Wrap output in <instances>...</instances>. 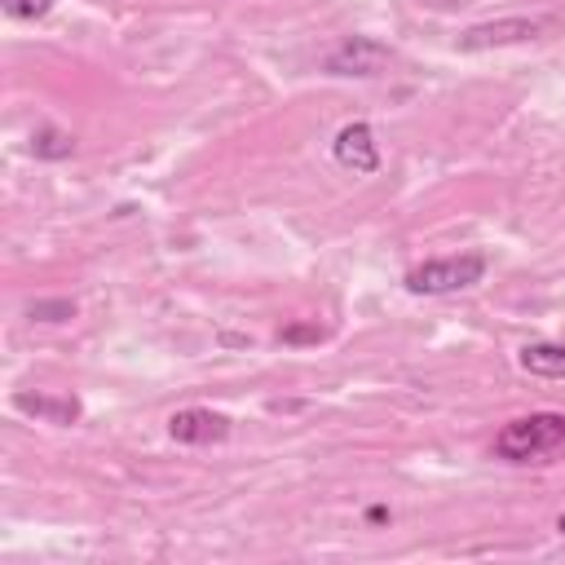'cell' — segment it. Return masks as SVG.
Returning a JSON list of instances; mask_svg holds the SVG:
<instances>
[{
    "instance_id": "1",
    "label": "cell",
    "mask_w": 565,
    "mask_h": 565,
    "mask_svg": "<svg viewBox=\"0 0 565 565\" xmlns=\"http://www.w3.org/2000/svg\"><path fill=\"white\" fill-rule=\"evenodd\" d=\"M494 455L508 463H552L565 455V415L556 411H534L499 428Z\"/></svg>"
},
{
    "instance_id": "2",
    "label": "cell",
    "mask_w": 565,
    "mask_h": 565,
    "mask_svg": "<svg viewBox=\"0 0 565 565\" xmlns=\"http://www.w3.org/2000/svg\"><path fill=\"white\" fill-rule=\"evenodd\" d=\"M486 278V256L481 252H463V256H441V260H424L415 265L402 282L415 296H446V291H463L472 282Z\"/></svg>"
},
{
    "instance_id": "3",
    "label": "cell",
    "mask_w": 565,
    "mask_h": 565,
    "mask_svg": "<svg viewBox=\"0 0 565 565\" xmlns=\"http://www.w3.org/2000/svg\"><path fill=\"white\" fill-rule=\"evenodd\" d=\"M543 31V18H499V22H477L459 35L463 53H481V49H503V44H521L534 40Z\"/></svg>"
},
{
    "instance_id": "4",
    "label": "cell",
    "mask_w": 565,
    "mask_h": 565,
    "mask_svg": "<svg viewBox=\"0 0 565 565\" xmlns=\"http://www.w3.org/2000/svg\"><path fill=\"white\" fill-rule=\"evenodd\" d=\"M388 57H393L388 44H380V40H371V35H349L340 49H331L327 71H331V75H375Z\"/></svg>"
},
{
    "instance_id": "5",
    "label": "cell",
    "mask_w": 565,
    "mask_h": 565,
    "mask_svg": "<svg viewBox=\"0 0 565 565\" xmlns=\"http://www.w3.org/2000/svg\"><path fill=\"white\" fill-rule=\"evenodd\" d=\"M168 433H172V441H185V446H212V441L230 437V415L207 411V406H185L168 419Z\"/></svg>"
},
{
    "instance_id": "6",
    "label": "cell",
    "mask_w": 565,
    "mask_h": 565,
    "mask_svg": "<svg viewBox=\"0 0 565 565\" xmlns=\"http://www.w3.org/2000/svg\"><path fill=\"white\" fill-rule=\"evenodd\" d=\"M335 159L344 163V168H353V172H375L380 168V146H375V132H371V124H344L340 132H335Z\"/></svg>"
},
{
    "instance_id": "7",
    "label": "cell",
    "mask_w": 565,
    "mask_h": 565,
    "mask_svg": "<svg viewBox=\"0 0 565 565\" xmlns=\"http://www.w3.org/2000/svg\"><path fill=\"white\" fill-rule=\"evenodd\" d=\"M13 406L22 415H40L49 424H75L79 419V402L75 397H53V393H18Z\"/></svg>"
},
{
    "instance_id": "8",
    "label": "cell",
    "mask_w": 565,
    "mask_h": 565,
    "mask_svg": "<svg viewBox=\"0 0 565 565\" xmlns=\"http://www.w3.org/2000/svg\"><path fill=\"white\" fill-rule=\"evenodd\" d=\"M521 366L543 380H565V344H525Z\"/></svg>"
},
{
    "instance_id": "9",
    "label": "cell",
    "mask_w": 565,
    "mask_h": 565,
    "mask_svg": "<svg viewBox=\"0 0 565 565\" xmlns=\"http://www.w3.org/2000/svg\"><path fill=\"white\" fill-rule=\"evenodd\" d=\"M31 150H35V159H66V154L75 150V141H71V132L40 128V132L31 137Z\"/></svg>"
},
{
    "instance_id": "10",
    "label": "cell",
    "mask_w": 565,
    "mask_h": 565,
    "mask_svg": "<svg viewBox=\"0 0 565 565\" xmlns=\"http://www.w3.org/2000/svg\"><path fill=\"white\" fill-rule=\"evenodd\" d=\"M0 9L9 18H18V22H35V18H44L53 9V0H0Z\"/></svg>"
},
{
    "instance_id": "11",
    "label": "cell",
    "mask_w": 565,
    "mask_h": 565,
    "mask_svg": "<svg viewBox=\"0 0 565 565\" xmlns=\"http://www.w3.org/2000/svg\"><path fill=\"white\" fill-rule=\"evenodd\" d=\"M31 318H35V322H62V318H75V300H35V305H31Z\"/></svg>"
},
{
    "instance_id": "12",
    "label": "cell",
    "mask_w": 565,
    "mask_h": 565,
    "mask_svg": "<svg viewBox=\"0 0 565 565\" xmlns=\"http://www.w3.org/2000/svg\"><path fill=\"white\" fill-rule=\"evenodd\" d=\"M318 335H322L318 327H305V331H300V327H296V331H282V340H318Z\"/></svg>"
},
{
    "instance_id": "13",
    "label": "cell",
    "mask_w": 565,
    "mask_h": 565,
    "mask_svg": "<svg viewBox=\"0 0 565 565\" xmlns=\"http://www.w3.org/2000/svg\"><path fill=\"white\" fill-rule=\"evenodd\" d=\"M556 530H561V534H565V516H561V521H556Z\"/></svg>"
}]
</instances>
